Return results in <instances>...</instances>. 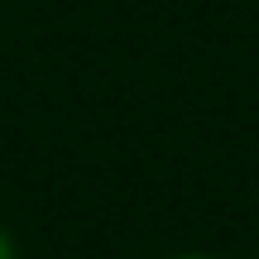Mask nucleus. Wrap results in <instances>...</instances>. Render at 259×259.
I'll return each instance as SVG.
<instances>
[{"label":"nucleus","instance_id":"1","mask_svg":"<svg viewBox=\"0 0 259 259\" xmlns=\"http://www.w3.org/2000/svg\"><path fill=\"white\" fill-rule=\"evenodd\" d=\"M173 259H216V254H173Z\"/></svg>","mask_w":259,"mask_h":259}]
</instances>
